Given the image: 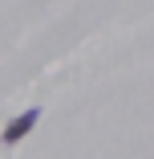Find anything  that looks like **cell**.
Here are the masks:
<instances>
[{
    "instance_id": "1",
    "label": "cell",
    "mask_w": 154,
    "mask_h": 159,
    "mask_svg": "<svg viewBox=\"0 0 154 159\" xmlns=\"http://www.w3.org/2000/svg\"><path fill=\"white\" fill-rule=\"evenodd\" d=\"M41 122V106H28V110H20L8 126H4V135H0V143L4 147H12V143H20L24 135H33V126Z\"/></svg>"
}]
</instances>
